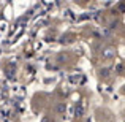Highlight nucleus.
<instances>
[{"mask_svg": "<svg viewBox=\"0 0 125 122\" xmlns=\"http://www.w3.org/2000/svg\"><path fill=\"white\" fill-rule=\"evenodd\" d=\"M65 111H67V103H65V101H57V103L54 105V113L57 114V116H63Z\"/></svg>", "mask_w": 125, "mask_h": 122, "instance_id": "obj_1", "label": "nucleus"}, {"mask_svg": "<svg viewBox=\"0 0 125 122\" xmlns=\"http://www.w3.org/2000/svg\"><path fill=\"white\" fill-rule=\"evenodd\" d=\"M114 55H116V49H114L113 46H108V48H104L103 52H101V57H103V59H113Z\"/></svg>", "mask_w": 125, "mask_h": 122, "instance_id": "obj_2", "label": "nucleus"}, {"mask_svg": "<svg viewBox=\"0 0 125 122\" xmlns=\"http://www.w3.org/2000/svg\"><path fill=\"white\" fill-rule=\"evenodd\" d=\"M109 67H104V68H101V70H100V75H101V76H103V78H108V76H109Z\"/></svg>", "mask_w": 125, "mask_h": 122, "instance_id": "obj_3", "label": "nucleus"}, {"mask_svg": "<svg viewBox=\"0 0 125 122\" xmlns=\"http://www.w3.org/2000/svg\"><path fill=\"white\" fill-rule=\"evenodd\" d=\"M83 113H84V103H81L79 108H76V116H83Z\"/></svg>", "mask_w": 125, "mask_h": 122, "instance_id": "obj_4", "label": "nucleus"}, {"mask_svg": "<svg viewBox=\"0 0 125 122\" xmlns=\"http://www.w3.org/2000/svg\"><path fill=\"white\" fill-rule=\"evenodd\" d=\"M41 122H51V117H49V116H44V117H43V121Z\"/></svg>", "mask_w": 125, "mask_h": 122, "instance_id": "obj_5", "label": "nucleus"}, {"mask_svg": "<svg viewBox=\"0 0 125 122\" xmlns=\"http://www.w3.org/2000/svg\"><path fill=\"white\" fill-rule=\"evenodd\" d=\"M122 92H124V94H125V86H124V89H122Z\"/></svg>", "mask_w": 125, "mask_h": 122, "instance_id": "obj_6", "label": "nucleus"}]
</instances>
